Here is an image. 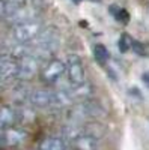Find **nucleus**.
Instances as JSON below:
<instances>
[{
  "label": "nucleus",
  "instance_id": "obj_1",
  "mask_svg": "<svg viewBox=\"0 0 149 150\" xmlns=\"http://www.w3.org/2000/svg\"><path fill=\"white\" fill-rule=\"evenodd\" d=\"M29 102L35 108H65L71 105L72 98L68 92H53L48 89H36L30 92Z\"/></svg>",
  "mask_w": 149,
  "mask_h": 150
},
{
  "label": "nucleus",
  "instance_id": "obj_20",
  "mask_svg": "<svg viewBox=\"0 0 149 150\" xmlns=\"http://www.w3.org/2000/svg\"><path fill=\"white\" fill-rule=\"evenodd\" d=\"M71 2H72L74 5H78V3H81V0H71Z\"/></svg>",
  "mask_w": 149,
  "mask_h": 150
},
{
  "label": "nucleus",
  "instance_id": "obj_22",
  "mask_svg": "<svg viewBox=\"0 0 149 150\" xmlns=\"http://www.w3.org/2000/svg\"><path fill=\"white\" fill-rule=\"evenodd\" d=\"M93 2H101V0H93Z\"/></svg>",
  "mask_w": 149,
  "mask_h": 150
},
{
  "label": "nucleus",
  "instance_id": "obj_10",
  "mask_svg": "<svg viewBox=\"0 0 149 150\" xmlns=\"http://www.w3.org/2000/svg\"><path fill=\"white\" fill-rule=\"evenodd\" d=\"M74 150H98V138L89 135V134H81L76 140H72Z\"/></svg>",
  "mask_w": 149,
  "mask_h": 150
},
{
  "label": "nucleus",
  "instance_id": "obj_8",
  "mask_svg": "<svg viewBox=\"0 0 149 150\" xmlns=\"http://www.w3.org/2000/svg\"><path fill=\"white\" fill-rule=\"evenodd\" d=\"M26 140H27V132L24 131V129H21V128L12 126V128H9V129H6V131L2 132V141L8 147L21 146Z\"/></svg>",
  "mask_w": 149,
  "mask_h": 150
},
{
  "label": "nucleus",
  "instance_id": "obj_15",
  "mask_svg": "<svg viewBox=\"0 0 149 150\" xmlns=\"http://www.w3.org/2000/svg\"><path fill=\"white\" fill-rule=\"evenodd\" d=\"M133 42H134V39H133L128 33H122V35L119 36V41H118L119 51H120L122 54L131 51V50H133Z\"/></svg>",
  "mask_w": 149,
  "mask_h": 150
},
{
  "label": "nucleus",
  "instance_id": "obj_21",
  "mask_svg": "<svg viewBox=\"0 0 149 150\" xmlns=\"http://www.w3.org/2000/svg\"><path fill=\"white\" fill-rule=\"evenodd\" d=\"M3 144V141H2V135H0V146H2Z\"/></svg>",
  "mask_w": 149,
  "mask_h": 150
},
{
  "label": "nucleus",
  "instance_id": "obj_4",
  "mask_svg": "<svg viewBox=\"0 0 149 150\" xmlns=\"http://www.w3.org/2000/svg\"><path fill=\"white\" fill-rule=\"evenodd\" d=\"M66 74H68V80L72 84V87L81 86L86 83L84 77V65L77 54H69L68 62H66Z\"/></svg>",
  "mask_w": 149,
  "mask_h": 150
},
{
  "label": "nucleus",
  "instance_id": "obj_6",
  "mask_svg": "<svg viewBox=\"0 0 149 150\" xmlns=\"http://www.w3.org/2000/svg\"><path fill=\"white\" fill-rule=\"evenodd\" d=\"M42 63L39 59L29 54L20 60V71H18V81H30L36 77V74L41 72Z\"/></svg>",
  "mask_w": 149,
  "mask_h": 150
},
{
  "label": "nucleus",
  "instance_id": "obj_3",
  "mask_svg": "<svg viewBox=\"0 0 149 150\" xmlns=\"http://www.w3.org/2000/svg\"><path fill=\"white\" fill-rule=\"evenodd\" d=\"M66 72V63H63L59 59H51L42 66L41 69V78L47 84L57 83Z\"/></svg>",
  "mask_w": 149,
  "mask_h": 150
},
{
  "label": "nucleus",
  "instance_id": "obj_2",
  "mask_svg": "<svg viewBox=\"0 0 149 150\" xmlns=\"http://www.w3.org/2000/svg\"><path fill=\"white\" fill-rule=\"evenodd\" d=\"M42 30H44V24L38 18V20H33L29 23L14 26L11 30V38L15 44H30L41 35Z\"/></svg>",
  "mask_w": 149,
  "mask_h": 150
},
{
  "label": "nucleus",
  "instance_id": "obj_18",
  "mask_svg": "<svg viewBox=\"0 0 149 150\" xmlns=\"http://www.w3.org/2000/svg\"><path fill=\"white\" fill-rule=\"evenodd\" d=\"M8 15V0H0V20Z\"/></svg>",
  "mask_w": 149,
  "mask_h": 150
},
{
  "label": "nucleus",
  "instance_id": "obj_9",
  "mask_svg": "<svg viewBox=\"0 0 149 150\" xmlns=\"http://www.w3.org/2000/svg\"><path fill=\"white\" fill-rule=\"evenodd\" d=\"M20 119H18V110L11 107V105H6V107H2L0 108V131H6L12 126H15V123H18Z\"/></svg>",
  "mask_w": 149,
  "mask_h": 150
},
{
  "label": "nucleus",
  "instance_id": "obj_14",
  "mask_svg": "<svg viewBox=\"0 0 149 150\" xmlns=\"http://www.w3.org/2000/svg\"><path fill=\"white\" fill-rule=\"evenodd\" d=\"M93 57L96 60V63L99 65H106L110 60V51L104 44H95L93 45Z\"/></svg>",
  "mask_w": 149,
  "mask_h": 150
},
{
  "label": "nucleus",
  "instance_id": "obj_11",
  "mask_svg": "<svg viewBox=\"0 0 149 150\" xmlns=\"http://www.w3.org/2000/svg\"><path fill=\"white\" fill-rule=\"evenodd\" d=\"M38 149L39 150H68V141L63 137H47L39 143Z\"/></svg>",
  "mask_w": 149,
  "mask_h": 150
},
{
  "label": "nucleus",
  "instance_id": "obj_17",
  "mask_svg": "<svg viewBox=\"0 0 149 150\" xmlns=\"http://www.w3.org/2000/svg\"><path fill=\"white\" fill-rule=\"evenodd\" d=\"M27 0H8V14L12 12V11H15V9H18V8H21V6H24Z\"/></svg>",
  "mask_w": 149,
  "mask_h": 150
},
{
  "label": "nucleus",
  "instance_id": "obj_12",
  "mask_svg": "<svg viewBox=\"0 0 149 150\" xmlns=\"http://www.w3.org/2000/svg\"><path fill=\"white\" fill-rule=\"evenodd\" d=\"M69 96L74 99V98H77V99H81V101H88V99H91L92 93H93V87L89 84V83H84L81 86H76V87H72L71 92H68Z\"/></svg>",
  "mask_w": 149,
  "mask_h": 150
},
{
  "label": "nucleus",
  "instance_id": "obj_13",
  "mask_svg": "<svg viewBox=\"0 0 149 150\" xmlns=\"http://www.w3.org/2000/svg\"><path fill=\"white\" fill-rule=\"evenodd\" d=\"M108 14L113 17L119 24H128L130 23V12L125 9V8H122V6H119V5H110L108 6Z\"/></svg>",
  "mask_w": 149,
  "mask_h": 150
},
{
  "label": "nucleus",
  "instance_id": "obj_16",
  "mask_svg": "<svg viewBox=\"0 0 149 150\" xmlns=\"http://www.w3.org/2000/svg\"><path fill=\"white\" fill-rule=\"evenodd\" d=\"M131 51H133L134 54L140 56V57H148V59H149V44L134 39V42H133V50H131Z\"/></svg>",
  "mask_w": 149,
  "mask_h": 150
},
{
  "label": "nucleus",
  "instance_id": "obj_7",
  "mask_svg": "<svg viewBox=\"0 0 149 150\" xmlns=\"http://www.w3.org/2000/svg\"><path fill=\"white\" fill-rule=\"evenodd\" d=\"M5 20L12 27L18 26V24H23V23H29V21H33V20H38V9L33 8V6L24 5V6L15 9V11L9 12Z\"/></svg>",
  "mask_w": 149,
  "mask_h": 150
},
{
  "label": "nucleus",
  "instance_id": "obj_19",
  "mask_svg": "<svg viewBox=\"0 0 149 150\" xmlns=\"http://www.w3.org/2000/svg\"><path fill=\"white\" fill-rule=\"evenodd\" d=\"M142 81H143V84L146 87H149V71H146V72L142 74Z\"/></svg>",
  "mask_w": 149,
  "mask_h": 150
},
{
  "label": "nucleus",
  "instance_id": "obj_5",
  "mask_svg": "<svg viewBox=\"0 0 149 150\" xmlns=\"http://www.w3.org/2000/svg\"><path fill=\"white\" fill-rule=\"evenodd\" d=\"M20 60L8 56L0 57V84H8L18 80Z\"/></svg>",
  "mask_w": 149,
  "mask_h": 150
}]
</instances>
